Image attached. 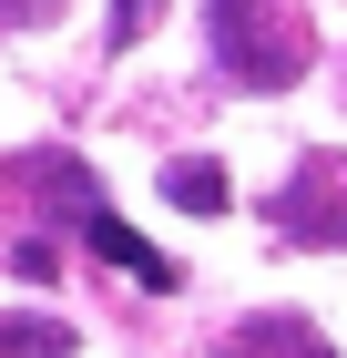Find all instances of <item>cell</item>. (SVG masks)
Listing matches in <instances>:
<instances>
[{"label":"cell","instance_id":"1","mask_svg":"<svg viewBox=\"0 0 347 358\" xmlns=\"http://www.w3.org/2000/svg\"><path fill=\"white\" fill-rule=\"evenodd\" d=\"M205 31H214V62H225L235 83H256V92L307 83V62H317L307 21H276V0H214Z\"/></svg>","mask_w":347,"mask_h":358},{"label":"cell","instance_id":"2","mask_svg":"<svg viewBox=\"0 0 347 358\" xmlns=\"http://www.w3.org/2000/svg\"><path fill=\"white\" fill-rule=\"evenodd\" d=\"M276 236L296 246H347V154H307L276 185Z\"/></svg>","mask_w":347,"mask_h":358},{"label":"cell","instance_id":"3","mask_svg":"<svg viewBox=\"0 0 347 358\" xmlns=\"http://www.w3.org/2000/svg\"><path fill=\"white\" fill-rule=\"evenodd\" d=\"M82 246L103 256V266H123L133 287H154V297H174V287H184V266H174L154 236H133V225L112 215V205H82Z\"/></svg>","mask_w":347,"mask_h":358},{"label":"cell","instance_id":"4","mask_svg":"<svg viewBox=\"0 0 347 358\" xmlns=\"http://www.w3.org/2000/svg\"><path fill=\"white\" fill-rule=\"evenodd\" d=\"M214 358H337V348H327L317 317H296V307H256V317H245Z\"/></svg>","mask_w":347,"mask_h":358},{"label":"cell","instance_id":"5","mask_svg":"<svg viewBox=\"0 0 347 358\" xmlns=\"http://www.w3.org/2000/svg\"><path fill=\"white\" fill-rule=\"evenodd\" d=\"M225 194H235V174L214 164V154H184V164L163 174V205H184V215H225Z\"/></svg>","mask_w":347,"mask_h":358},{"label":"cell","instance_id":"6","mask_svg":"<svg viewBox=\"0 0 347 358\" xmlns=\"http://www.w3.org/2000/svg\"><path fill=\"white\" fill-rule=\"evenodd\" d=\"M0 358H72L61 317H0Z\"/></svg>","mask_w":347,"mask_h":358},{"label":"cell","instance_id":"7","mask_svg":"<svg viewBox=\"0 0 347 358\" xmlns=\"http://www.w3.org/2000/svg\"><path fill=\"white\" fill-rule=\"evenodd\" d=\"M10 276L52 287V276H61V246H52V236H21V246H10Z\"/></svg>","mask_w":347,"mask_h":358},{"label":"cell","instance_id":"8","mask_svg":"<svg viewBox=\"0 0 347 358\" xmlns=\"http://www.w3.org/2000/svg\"><path fill=\"white\" fill-rule=\"evenodd\" d=\"M154 21H163V0H112V41H143Z\"/></svg>","mask_w":347,"mask_h":358}]
</instances>
